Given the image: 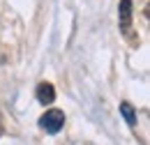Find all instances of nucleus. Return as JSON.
Segmentation results:
<instances>
[{"label": "nucleus", "mask_w": 150, "mask_h": 145, "mask_svg": "<svg viewBox=\"0 0 150 145\" xmlns=\"http://www.w3.org/2000/svg\"><path fill=\"white\" fill-rule=\"evenodd\" d=\"M39 127L44 129L46 134H58L60 129L65 127V113L60 108H49L39 118Z\"/></svg>", "instance_id": "1"}, {"label": "nucleus", "mask_w": 150, "mask_h": 145, "mask_svg": "<svg viewBox=\"0 0 150 145\" xmlns=\"http://www.w3.org/2000/svg\"><path fill=\"white\" fill-rule=\"evenodd\" d=\"M118 23L122 32L132 30V0H120L118 5Z\"/></svg>", "instance_id": "2"}, {"label": "nucleus", "mask_w": 150, "mask_h": 145, "mask_svg": "<svg viewBox=\"0 0 150 145\" xmlns=\"http://www.w3.org/2000/svg\"><path fill=\"white\" fill-rule=\"evenodd\" d=\"M35 94H37V101L42 106H51V104L56 101V90H53L51 83H39Z\"/></svg>", "instance_id": "3"}, {"label": "nucleus", "mask_w": 150, "mask_h": 145, "mask_svg": "<svg viewBox=\"0 0 150 145\" xmlns=\"http://www.w3.org/2000/svg\"><path fill=\"white\" fill-rule=\"evenodd\" d=\"M120 115L125 118V122H127L129 127L136 125V111H134V106H132L129 101H122V104H120Z\"/></svg>", "instance_id": "4"}]
</instances>
